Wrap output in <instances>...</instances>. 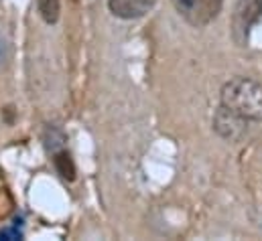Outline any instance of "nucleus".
<instances>
[{"label": "nucleus", "instance_id": "obj_1", "mask_svg": "<svg viewBox=\"0 0 262 241\" xmlns=\"http://www.w3.org/2000/svg\"><path fill=\"white\" fill-rule=\"evenodd\" d=\"M220 104L252 124L262 122V83L252 77H232L220 89Z\"/></svg>", "mask_w": 262, "mask_h": 241}, {"label": "nucleus", "instance_id": "obj_2", "mask_svg": "<svg viewBox=\"0 0 262 241\" xmlns=\"http://www.w3.org/2000/svg\"><path fill=\"white\" fill-rule=\"evenodd\" d=\"M173 6L187 25L201 29L217 18L224 0H173Z\"/></svg>", "mask_w": 262, "mask_h": 241}, {"label": "nucleus", "instance_id": "obj_3", "mask_svg": "<svg viewBox=\"0 0 262 241\" xmlns=\"http://www.w3.org/2000/svg\"><path fill=\"white\" fill-rule=\"evenodd\" d=\"M262 18V0H238L232 16V37L236 45L244 47L248 43L250 31Z\"/></svg>", "mask_w": 262, "mask_h": 241}, {"label": "nucleus", "instance_id": "obj_4", "mask_svg": "<svg viewBox=\"0 0 262 241\" xmlns=\"http://www.w3.org/2000/svg\"><path fill=\"white\" fill-rule=\"evenodd\" d=\"M211 126H213V132L220 138H224L228 142H242L250 134V128L254 124L250 120H246L244 116H240V114H236L230 108L220 104V108L213 114Z\"/></svg>", "mask_w": 262, "mask_h": 241}, {"label": "nucleus", "instance_id": "obj_5", "mask_svg": "<svg viewBox=\"0 0 262 241\" xmlns=\"http://www.w3.org/2000/svg\"><path fill=\"white\" fill-rule=\"evenodd\" d=\"M157 0H108V8L114 16L124 18V20H134L144 16L146 12L152 10Z\"/></svg>", "mask_w": 262, "mask_h": 241}, {"label": "nucleus", "instance_id": "obj_6", "mask_svg": "<svg viewBox=\"0 0 262 241\" xmlns=\"http://www.w3.org/2000/svg\"><path fill=\"white\" fill-rule=\"evenodd\" d=\"M53 164H55V171L59 173V177H61V179H66V181H69V182L75 179V164H73L71 156L67 154L66 150L55 152Z\"/></svg>", "mask_w": 262, "mask_h": 241}, {"label": "nucleus", "instance_id": "obj_7", "mask_svg": "<svg viewBox=\"0 0 262 241\" xmlns=\"http://www.w3.org/2000/svg\"><path fill=\"white\" fill-rule=\"evenodd\" d=\"M37 8H39L41 18H43L47 25H55V22L59 20V14H61V4H59V0H37Z\"/></svg>", "mask_w": 262, "mask_h": 241}, {"label": "nucleus", "instance_id": "obj_8", "mask_svg": "<svg viewBox=\"0 0 262 241\" xmlns=\"http://www.w3.org/2000/svg\"><path fill=\"white\" fill-rule=\"evenodd\" d=\"M12 207H14L12 197L8 195L6 188H0V221H4L12 213Z\"/></svg>", "mask_w": 262, "mask_h": 241}, {"label": "nucleus", "instance_id": "obj_9", "mask_svg": "<svg viewBox=\"0 0 262 241\" xmlns=\"http://www.w3.org/2000/svg\"><path fill=\"white\" fill-rule=\"evenodd\" d=\"M20 237V233H16L14 229H4V231H0V239H18Z\"/></svg>", "mask_w": 262, "mask_h": 241}, {"label": "nucleus", "instance_id": "obj_10", "mask_svg": "<svg viewBox=\"0 0 262 241\" xmlns=\"http://www.w3.org/2000/svg\"><path fill=\"white\" fill-rule=\"evenodd\" d=\"M4 112H6V122L10 124V122H12V108H6Z\"/></svg>", "mask_w": 262, "mask_h": 241}, {"label": "nucleus", "instance_id": "obj_11", "mask_svg": "<svg viewBox=\"0 0 262 241\" xmlns=\"http://www.w3.org/2000/svg\"><path fill=\"white\" fill-rule=\"evenodd\" d=\"M2 53H4V43L0 41V59H2Z\"/></svg>", "mask_w": 262, "mask_h": 241}]
</instances>
